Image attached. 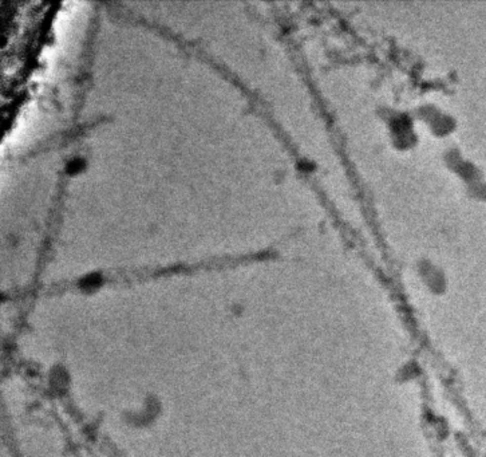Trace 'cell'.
<instances>
[{
	"instance_id": "6da1fadb",
	"label": "cell",
	"mask_w": 486,
	"mask_h": 457,
	"mask_svg": "<svg viewBox=\"0 0 486 457\" xmlns=\"http://www.w3.org/2000/svg\"><path fill=\"white\" fill-rule=\"evenodd\" d=\"M85 168V160L82 157H74L67 163L66 165V170H67V173H76V172H79Z\"/></svg>"
}]
</instances>
